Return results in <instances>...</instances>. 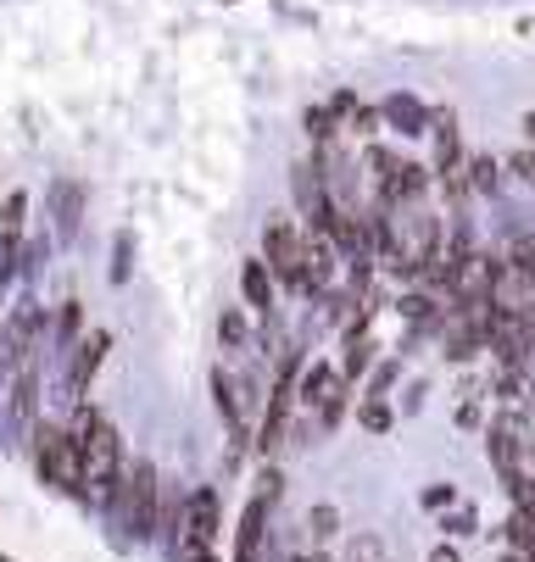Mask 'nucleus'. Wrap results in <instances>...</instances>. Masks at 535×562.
<instances>
[{
  "mask_svg": "<svg viewBox=\"0 0 535 562\" xmlns=\"http://www.w3.org/2000/svg\"><path fill=\"white\" fill-rule=\"evenodd\" d=\"M308 529H313V535H319V540H330V535H335V529H341V513H335V507H330V502H319V507H313V513H308Z\"/></svg>",
  "mask_w": 535,
  "mask_h": 562,
  "instance_id": "22",
  "label": "nucleus"
},
{
  "mask_svg": "<svg viewBox=\"0 0 535 562\" xmlns=\"http://www.w3.org/2000/svg\"><path fill=\"white\" fill-rule=\"evenodd\" d=\"M346 123H352V134H374L379 128V106H352Z\"/></svg>",
  "mask_w": 535,
  "mask_h": 562,
  "instance_id": "26",
  "label": "nucleus"
},
{
  "mask_svg": "<svg viewBox=\"0 0 535 562\" xmlns=\"http://www.w3.org/2000/svg\"><path fill=\"white\" fill-rule=\"evenodd\" d=\"M341 384V373L330 368V362H313V368H301V379H296V407H308V413H319L324 401H330V390Z\"/></svg>",
  "mask_w": 535,
  "mask_h": 562,
  "instance_id": "11",
  "label": "nucleus"
},
{
  "mask_svg": "<svg viewBox=\"0 0 535 562\" xmlns=\"http://www.w3.org/2000/svg\"><path fill=\"white\" fill-rule=\"evenodd\" d=\"M157 502H163V473L157 462H134L123 473V485H118V518L129 529V540H151L157 535Z\"/></svg>",
  "mask_w": 535,
  "mask_h": 562,
  "instance_id": "3",
  "label": "nucleus"
},
{
  "mask_svg": "<svg viewBox=\"0 0 535 562\" xmlns=\"http://www.w3.org/2000/svg\"><path fill=\"white\" fill-rule=\"evenodd\" d=\"M263 268H268L274 284L308 295V279H301V228H296L285 212H274V217L263 223Z\"/></svg>",
  "mask_w": 535,
  "mask_h": 562,
  "instance_id": "4",
  "label": "nucleus"
},
{
  "mask_svg": "<svg viewBox=\"0 0 535 562\" xmlns=\"http://www.w3.org/2000/svg\"><path fill=\"white\" fill-rule=\"evenodd\" d=\"M235 562H279V546H274V535H268V540H263L252 557H235Z\"/></svg>",
  "mask_w": 535,
  "mask_h": 562,
  "instance_id": "29",
  "label": "nucleus"
},
{
  "mask_svg": "<svg viewBox=\"0 0 535 562\" xmlns=\"http://www.w3.org/2000/svg\"><path fill=\"white\" fill-rule=\"evenodd\" d=\"M341 418H346V379H341V384L330 390V401H324V407H319V424H324V429H335Z\"/></svg>",
  "mask_w": 535,
  "mask_h": 562,
  "instance_id": "23",
  "label": "nucleus"
},
{
  "mask_svg": "<svg viewBox=\"0 0 535 562\" xmlns=\"http://www.w3.org/2000/svg\"><path fill=\"white\" fill-rule=\"evenodd\" d=\"M67 435L79 440L90 502L112 507V502H118V485H123V435H118V424H112L107 413H96V407H79V424H73Z\"/></svg>",
  "mask_w": 535,
  "mask_h": 562,
  "instance_id": "1",
  "label": "nucleus"
},
{
  "mask_svg": "<svg viewBox=\"0 0 535 562\" xmlns=\"http://www.w3.org/2000/svg\"><path fill=\"white\" fill-rule=\"evenodd\" d=\"M379 123H391L397 134H424L430 128V106L419 95L397 90V95H386V106H379Z\"/></svg>",
  "mask_w": 535,
  "mask_h": 562,
  "instance_id": "9",
  "label": "nucleus"
},
{
  "mask_svg": "<svg viewBox=\"0 0 535 562\" xmlns=\"http://www.w3.org/2000/svg\"><path fill=\"white\" fill-rule=\"evenodd\" d=\"M335 128H341V123H335L324 106H313V112H308V134H313V145H319V150L330 145V134H335Z\"/></svg>",
  "mask_w": 535,
  "mask_h": 562,
  "instance_id": "24",
  "label": "nucleus"
},
{
  "mask_svg": "<svg viewBox=\"0 0 535 562\" xmlns=\"http://www.w3.org/2000/svg\"><path fill=\"white\" fill-rule=\"evenodd\" d=\"M34 395H40V373L23 362V373H12V418H34Z\"/></svg>",
  "mask_w": 535,
  "mask_h": 562,
  "instance_id": "15",
  "label": "nucleus"
},
{
  "mask_svg": "<svg viewBox=\"0 0 535 562\" xmlns=\"http://www.w3.org/2000/svg\"><path fill=\"white\" fill-rule=\"evenodd\" d=\"M218 518H223V502H218V491L212 485H201L190 502H185V513H179V529H174V557L179 551H196V546H212V535H218Z\"/></svg>",
  "mask_w": 535,
  "mask_h": 562,
  "instance_id": "6",
  "label": "nucleus"
},
{
  "mask_svg": "<svg viewBox=\"0 0 535 562\" xmlns=\"http://www.w3.org/2000/svg\"><path fill=\"white\" fill-rule=\"evenodd\" d=\"M301 351H290L285 362H279V379H274V390H268V407H263V429H257V451L263 457H274L279 446H285V435H290V413H296V379H301Z\"/></svg>",
  "mask_w": 535,
  "mask_h": 562,
  "instance_id": "5",
  "label": "nucleus"
},
{
  "mask_svg": "<svg viewBox=\"0 0 535 562\" xmlns=\"http://www.w3.org/2000/svg\"><path fill=\"white\" fill-rule=\"evenodd\" d=\"M241 295H246V306H252L257 317H274V279H268L263 257H246V262H241Z\"/></svg>",
  "mask_w": 535,
  "mask_h": 562,
  "instance_id": "12",
  "label": "nucleus"
},
{
  "mask_svg": "<svg viewBox=\"0 0 535 562\" xmlns=\"http://www.w3.org/2000/svg\"><path fill=\"white\" fill-rule=\"evenodd\" d=\"M0 562H12V557H0Z\"/></svg>",
  "mask_w": 535,
  "mask_h": 562,
  "instance_id": "36",
  "label": "nucleus"
},
{
  "mask_svg": "<svg viewBox=\"0 0 535 562\" xmlns=\"http://www.w3.org/2000/svg\"><path fill=\"white\" fill-rule=\"evenodd\" d=\"M51 217H56V234H62V239L79 234V217H85V190L73 184V179H56V184H51Z\"/></svg>",
  "mask_w": 535,
  "mask_h": 562,
  "instance_id": "10",
  "label": "nucleus"
},
{
  "mask_svg": "<svg viewBox=\"0 0 535 562\" xmlns=\"http://www.w3.org/2000/svg\"><path fill=\"white\" fill-rule=\"evenodd\" d=\"M391 379H397V362H386V368H374V379H368V401H379L391 390Z\"/></svg>",
  "mask_w": 535,
  "mask_h": 562,
  "instance_id": "28",
  "label": "nucleus"
},
{
  "mask_svg": "<svg viewBox=\"0 0 535 562\" xmlns=\"http://www.w3.org/2000/svg\"><path fill=\"white\" fill-rule=\"evenodd\" d=\"M464 179H469L475 195H497V184H502V162H497V156H469V162H464Z\"/></svg>",
  "mask_w": 535,
  "mask_h": 562,
  "instance_id": "14",
  "label": "nucleus"
},
{
  "mask_svg": "<svg viewBox=\"0 0 535 562\" xmlns=\"http://www.w3.org/2000/svg\"><path fill=\"white\" fill-rule=\"evenodd\" d=\"M212 401H218V413H223V429H229V440H235V446H246V440H252V429H246V407H241V390H235V379H229L223 368L212 373Z\"/></svg>",
  "mask_w": 535,
  "mask_h": 562,
  "instance_id": "8",
  "label": "nucleus"
},
{
  "mask_svg": "<svg viewBox=\"0 0 535 562\" xmlns=\"http://www.w3.org/2000/svg\"><path fill=\"white\" fill-rule=\"evenodd\" d=\"M34 468L51 491H67V496H79L90 502L85 491V457H79V440H73L62 424H40L34 429Z\"/></svg>",
  "mask_w": 535,
  "mask_h": 562,
  "instance_id": "2",
  "label": "nucleus"
},
{
  "mask_svg": "<svg viewBox=\"0 0 535 562\" xmlns=\"http://www.w3.org/2000/svg\"><path fill=\"white\" fill-rule=\"evenodd\" d=\"M129 273H134V228H118V239H112V268H107V279H112V284H129Z\"/></svg>",
  "mask_w": 535,
  "mask_h": 562,
  "instance_id": "17",
  "label": "nucleus"
},
{
  "mask_svg": "<svg viewBox=\"0 0 535 562\" xmlns=\"http://www.w3.org/2000/svg\"><path fill=\"white\" fill-rule=\"evenodd\" d=\"M107 351H112V335H107V329H96V335H85L79 346H73V362H67V390H73V395H90V384H96Z\"/></svg>",
  "mask_w": 535,
  "mask_h": 562,
  "instance_id": "7",
  "label": "nucleus"
},
{
  "mask_svg": "<svg viewBox=\"0 0 535 562\" xmlns=\"http://www.w3.org/2000/svg\"><path fill=\"white\" fill-rule=\"evenodd\" d=\"M218 340H223V351H246V346H252V329H246V312H241V306H223Z\"/></svg>",
  "mask_w": 535,
  "mask_h": 562,
  "instance_id": "16",
  "label": "nucleus"
},
{
  "mask_svg": "<svg viewBox=\"0 0 535 562\" xmlns=\"http://www.w3.org/2000/svg\"><path fill=\"white\" fill-rule=\"evenodd\" d=\"M174 562H218V557H212V546H196V551H179Z\"/></svg>",
  "mask_w": 535,
  "mask_h": 562,
  "instance_id": "31",
  "label": "nucleus"
},
{
  "mask_svg": "<svg viewBox=\"0 0 535 562\" xmlns=\"http://www.w3.org/2000/svg\"><path fill=\"white\" fill-rule=\"evenodd\" d=\"M502 562H524V557H513V551H508V557H502Z\"/></svg>",
  "mask_w": 535,
  "mask_h": 562,
  "instance_id": "35",
  "label": "nucleus"
},
{
  "mask_svg": "<svg viewBox=\"0 0 535 562\" xmlns=\"http://www.w3.org/2000/svg\"><path fill=\"white\" fill-rule=\"evenodd\" d=\"M368 351H374V346H368V329H352V335H346V362H341V379H357V373L368 368Z\"/></svg>",
  "mask_w": 535,
  "mask_h": 562,
  "instance_id": "20",
  "label": "nucleus"
},
{
  "mask_svg": "<svg viewBox=\"0 0 535 562\" xmlns=\"http://www.w3.org/2000/svg\"><path fill=\"white\" fill-rule=\"evenodd\" d=\"M430 562H464V557H457V546H435V551H430Z\"/></svg>",
  "mask_w": 535,
  "mask_h": 562,
  "instance_id": "32",
  "label": "nucleus"
},
{
  "mask_svg": "<svg viewBox=\"0 0 535 562\" xmlns=\"http://www.w3.org/2000/svg\"><path fill=\"white\" fill-rule=\"evenodd\" d=\"M79 324H85V306H79V301H62V306H56V346H62V351H73V335H79Z\"/></svg>",
  "mask_w": 535,
  "mask_h": 562,
  "instance_id": "19",
  "label": "nucleus"
},
{
  "mask_svg": "<svg viewBox=\"0 0 535 562\" xmlns=\"http://www.w3.org/2000/svg\"><path fill=\"white\" fill-rule=\"evenodd\" d=\"M457 424H464V429L480 424V407H475V401H464V407H457Z\"/></svg>",
  "mask_w": 535,
  "mask_h": 562,
  "instance_id": "30",
  "label": "nucleus"
},
{
  "mask_svg": "<svg viewBox=\"0 0 535 562\" xmlns=\"http://www.w3.org/2000/svg\"><path fill=\"white\" fill-rule=\"evenodd\" d=\"M357 424H363L368 435H386L397 418H391V407H386V401H363V407H357Z\"/></svg>",
  "mask_w": 535,
  "mask_h": 562,
  "instance_id": "21",
  "label": "nucleus"
},
{
  "mask_svg": "<svg viewBox=\"0 0 535 562\" xmlns=\"http://www.w3.org/2000/svg\"><path fill=\"white\" fill-rule=\"evenodd\" d=\"M23 217H29V201H23V190H12L7 206H0V251L23 246Z\"/></svg>",
  "mask_w": 535,
  "mask_h": 562,
  "instance_id": "13",
  "label": "nucleus"
},
{
  "mask_svg": "<svg viewBox=\"0 0 535 562\" xmlns=\"http://www.w3.org/2000/svg\"><path fill=\"white\" fill-rule=\"evenodd\" d=\"M524 139H530V150H535V112H524Z\"/></svg>",
  "mask_w": 535,
  "mask_h": 562,
  "instance_id": "33",
  "label": "nucleus"
},
{
  "mask_svg": "<svg viewBox=\"0 0 535 562\" xmlns=\"http://www.w3.org/2000/svg\"><path fill=\"white\" fill-rule=\"evenodd\" d=\"M419 502H424V507H430V513H446V507H452V502H457V491H452V485H430V491H424V496H419Z\"/></svg>",
  "mask_w": 535,
  "mask_h": 562,
  "instance_id": "27",
  "label": "nucleus"
},
{
  "mask_svg": "<svg viewBox=\"0 0 535 562\" xmlns=\"http://www.w3.org/2000/svg\"><path fill=\"white\" fill-rule=\"evenodd\" d=\"M441 529H446L452 540H464V535H475V529H480V518H475V507H464V513H452Z\"/></svg>",
  "mask_w": 535,
  "mask_h": 562,
  "instance_id": "25",
  "label": "nucleus"
},
{
  "mask_svg": "<svg viewBox=\"0 0 535 562\" xmlns=\"http://www.w3.org/2000/svg\"><path fill=\"white\" fill-rule=\"evenodd\" d=\"M290 562H330V557H290Z\"/></svg>",
  "mask_w": 535,
  "mask_h": 562,
  "instance_id": "34",
  "label": "nucleus"
},
{
  "mask_svg": "<svg viewBox=\"0 0 535 562\" xmlns=\"http://www.w3.org/2000/svg\"><path fill=\"white\" fill-rule=\"evenodd\" d=\"M508 551L524 557V562H535V518H524V513L508 518Z\"/></svg>",
  "mask_w": 535,
  "mask_h": 562,
  "instance_id": "18",
  "label": "nucleus"
}]
</instances>
